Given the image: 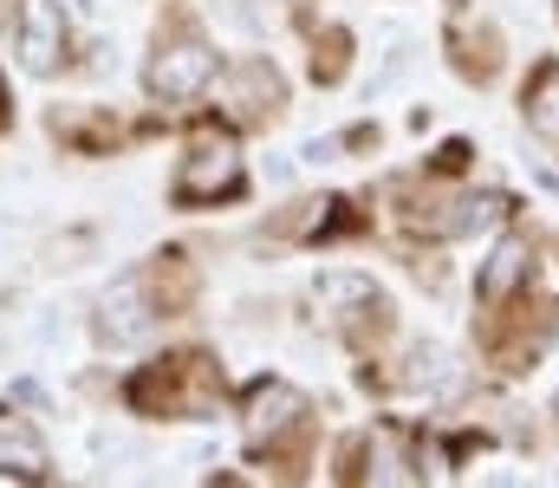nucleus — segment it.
Instances as JSON below:
<instances>
[{"label":"nucleus","mask_w":559,"mask_h":488,"mask_svg":"<svg viewBox=\"0 0 559 488\" xmlns=\"http://www.w3.org/2000/svg\"><path fill=\"white\" fill-rule=\"evenodd\" d=\"M241 189V157H235V144L228 138H202L189 163H182V176H176V195L182 202H209V195H235Z\"/></svg>","instance_id":"obj_2"},{"label":"nucleus","mask_w":559,"mask_h":488,"mask_svg":"<svg viewBox=\"0 0 559 488\" xmlns=\"http://www.w3.org/2000/svg\"><path fill=\"white\" fill-rule=\"evenodd\" d=\"M209 391H215V371H209V358H195V352L163 358L156 371L131 378V404H138V410H182V404H202Z\"/></svg>","instance_id":"obj_1"},{"label":"nucleus","mask_w":559,"mask_h":488,"mask_svg":"<svg viewBox=\"0 0 559 488\" xmlns=\"http://www.w3.org/2000/svg\"><path fill=\"white\" fill-rule=\"evenodd\" d=\"M20 59L33 72H52L66 59V13L52 0H20Z\"/></svg>","instance_id":"obj_4"},{"label":"nucleus","mask_w":559,"mask_h":488,"mask_svg":"<svg viewBox=\"0 0 559 488\" xmlns=\"http://www.w3.org/2000/svg\"><path fill=\"white\" fill-rule=\"evenodd\" d=\"M52 463H46V443H39V430L26 424V417H13V410H0V476H20V483H39Z\"/></svg>","instance_id":"obj_5"},{"label":"nucleus","mask_w":559,"mask_h":488,"mask_svg":"<svg viewBox=\"0 0 559 488\" xmlns=\"http://www.w3.org/2000/svg\"><path fill=\"white\" fill-rule=\"evenodd\" d=\"M0 131H7V85H0Z\"/></svg>","instance_id":"obj_6"},{"label":"nucleus","mask_w":559,"mask_h":488,"mask_svg":"<svg viewBox=\"0 0 559 488\" xmlns=\"http://www.w3.org/2000/svg\"><path fill=\"white\" fill-rule=\"evenodd\" d=\"M209 79H215V59H209L195 39L156 46V59H150V92H156L163 105H182V98H195Z\"/></svg>","instance_id":"obj_3"}]
</instances>
